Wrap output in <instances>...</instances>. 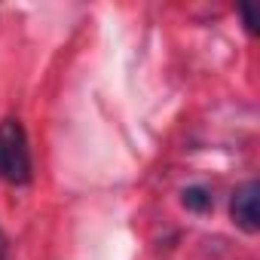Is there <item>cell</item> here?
I'll use <instances>...</instances> for the list:
<instances>
[{"label": "cell", "instance_id": "cell-1", "mask_svg": "<svg viewBox=\"0 0 260 260\" xmlns=\"http://www.w3.org/2000/svg\"><path fill=\"white\" fill-rule=\"evenodd\" d=\"M31 175H34V162H31L25 128L19 119H4L0 122V181L25 187Z\"/></svg>", "mask_w": 260, "mask_h": 260}, {"label": "cell", "instance_id": "cell-5", "mask_svg": "<svg viewBox=\"0 0 260 260\" xmlns=\"http://www.w3.org/2000/svg\"><path fill=\"white\" fill-rule=\"evenodd\" d=\"M0 260H7V245H4V233H0Z\"/></svg>", "mask_w": 260, "mask_h": 260}, {"label": "cell", "instance_id": "cell-3", "mask_svg": "<svg viewBox=\"0 0 260 260\" xmlns=\"http://www.w3.org/2000/svg\"><path fill=\"white\" fill-rule=\"evenodd\" d=\"M181 196H184V205L193 208V211H205V208L211 205V196H208L205 187H190V190H184Z\"/></svg>", "mask_w": 260, "mask_h": 260}, {"label": "cell", "instance_id": "cell-2", "mask_svg": "<svg viewBox=\"0 0 260 260\" xmlns=\"http://www.w3.org/2000/svg\"><path fill=\"white\" fill-rule=\"evenodd\" d=\"M257 199H260V187L257 181H248L242 184L233 199H230V217L239 230L245 233H257L260 230V211H257Z\"/></svg>", "mask_w": 260, "mask_h": 260}, {"label": "cell", "instance_id": "cell-4", "mask_svg": "<svg viewBox=\"0 0 260 260\" xmlns=\"http://www.w3.org/2000/svg\"><path fill=\"white\" fill-rule=\"evenodd\" d=\"M239 16H242V22H245V31L254 34L257 25H254V16H251V7H239Z\"/></svg>", "mask_w": 260, "mask_h": 260}]
</instances>
